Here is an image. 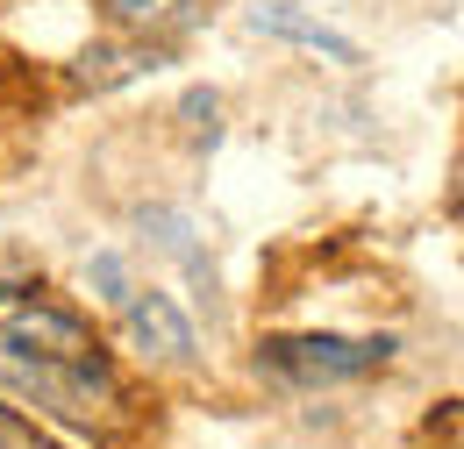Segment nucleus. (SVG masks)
Returning a JSON list of instances; mask_svg holds the SVG:
<instances>
[{"label":"nucleus","mask_w":464,"mask_h":449,"mask_svg":"<svg viewBox=\"0 0 464 449\" xmlns=\"http://www.w3.org/2000/svg\"><path fill=\"white\" fill-rule=\"evenodd\" d=\"M0 393L86 435L121 421V386L101 357V336L36 285H0Z\"/></svg>","instance_id":"obj_1"},{"label":"nucleus","mask_w":464,"mask_h":449,"mask_svg":"<svg viewBox=\"0 0 464 449\" xmlns=\"http://www.w3.org/2000/svg\"><path fill=\"white\" fill-rule=\"evenodd\" d=\"M393 357L386 336H279L265 342L257 371L286 378V386H343V378H364Z\"/></svg>","instance_id":"obj_2"},{"label":"nucleus","mask_w":464,"mask_h":449,"mask_svg":"<svg viewBox=\"0 0 464 449\" xmlns=\"http://www.w3.org/2000/svg\"><path fill=\"white\" fill-rule=\"evenodd\" d=\"M121 329H129V342H136L143 357H158V364H186V357H193V321L179 314L165 292H121Z\"/></svg>","instance_id":"obj_3"},{"label":"nucleus","mask_w":464,"mask_h":449,"mask_svg":"<svg viewBox=\"0 0 464 449\" xmlns=\"http://www.w3.org/2000/svg\"><path fill=\"white\" fill-rule=\"evenodd\" d=\"M250 29H257V36H286V43H300V51H322V57H336V64H357V43H350V36H336L329 22L300 14V7H286V0L250 7Z\"/></svg>","instance_id":"obj_4"},{"label":"nucleus","mask_w":464,"mask_h":449,"mask_svg":"<svg viewBox=\"0 0 464 449\" xmlns=\"http://www.w3.org/2000/svg\"><path fill=\"white\" fill-rule=\"evenodd\" d=\"M143 64H158V51H86L79 57V79L86 86H115V79H136Z\"/></svg>","instance_id":"obj_5"},{"label":"nucleus","mask_w":464,"mask_h":449,"mask_svg":"<svg viewBox=\"0 0 464 449\" xmlns=\"http://www.w3.org/2000/svg\"><path fill=\"white\" fill-rule=\"evenodd\" d=\"M101 7H108L115 29H165L186 14V0H101Z\"/></svg>","instance_id":"obj_6"},{"label":"nucleus","mask_w":464,"mask_h":449,"mask_svg":"<svg viewBox=\"0 0 464 449\" xmlns=\"http://www.w3.org/2000/svg\"><path fill=\"white\" fill-rule=\"evenodd\" d=\"M0 449H44V435H36V428H22V421L0 406Z\"/></svg>","instance_id":"obj_7"},{"label":"nucleus","mask_w":464,"mask_h":449,"mask_svg":"<svg viewBox=\"0 0 464 449\" xmlns=\"http://www.w3.org/2000/svg\"><path fill=\"white\" fill-rule=\"evenodd\" d=\"M93 279H101V292H108V300H121V292H129V285H121V257H108V250L93 257Z\"/></svg>","instance_id":"obj_8"}]
</instances>
